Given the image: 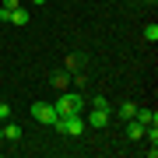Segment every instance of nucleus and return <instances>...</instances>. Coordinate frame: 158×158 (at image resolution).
Listing matches in <instances>:
<instances>
[{
  "mask_svg": "<svg viewBox=\"0 0 158 158\" xmlns=\"http://www.w3.org/2000/svg\"><path fill=\"white\" fill-rule=\"evenodd\" d=\"M144 39H148V42H158V25H155V21L144 28Z\"/></svg>",
  "mask_w": 158,
  "mask_h": 158,
  "instance_id": "12",
  "label": "nucleus"
},
{
  "mask_svg": "<svg viewBox=\"0 0 158 158\" xmlns=\"http://www.w3.org/2000/svg\"><path fill=\"white\" fill-rule=\"evenodd\" d=\"M32 4H35V7H42V4H46V0H32Z\"/></svg>",
  "mask_w": 158,
  "mask_h": 158,
  "instance_id": "16",
  "label": "nucleus"
},
{
  "mask_svg": "<svg viewBox=\"0 0 158 158\" xmlns=\"http://www.w3.org/2000/svg\"><path fill=\"white\" fill-rule=\"evenodd\" d=\"M4 7H11V11H14V7H18V0H4Z\"/></svg>",
  "mask_w": 158,
  "mask_h": 158,
  "instance_id": "15",
  "label": "nucleus"
},
{
  "mask_svg": "<svg viewBox=\"0 0 158 158\" xmlns=\"http://www.w3.org/2000/svg\"><path fill=\"white\" fill-rule=\"evenodd\" d=\"M53 127H56L63 137H81L88 123L81 119V113H74V116H56V123H53Z\"/></svg>",
  "mask_w": 158,
  "mask_h": 158,
  "instance_id": "2",
  "label": "nucleus"
},
{
  "mask_svg": "<svg viewBox=\"0 0 158 158\" xmlns=\"http://www.w3.org/2000/svg\"><path fill=\"white\" fill-rule=\"evenodd\" d=\"M91 106H95V109H109V102L102 98V95H95V98H91Z\"/></svg>",
  "mask_w": 158,
  "mask_h": 158,
  "instance_id": "14",
  "label": "nucleus"
},
{
  "mask_svg": "<svg viewBox=\"0 0 158 158\" xmlns=\"http://www.w3.org/2000/svg\"><path fill=\"white\" fill-rule=\"evenodd\" d=\"M134 119H137L144 130H148V127H158V113H155V109H137V113H134Z\"/></svg>",
  "mask_w": 158,
  "mask_h": 158,
  "instance_id": "6",
  "label": "nucleus"
},
{
  "mask_svg": "<svg viewBox=\"0 0 158 158\" xmlns=\"http://www.w3.org/2000/svg\"><path fill=\"white\" fill-rule=\"evenodd\" d=\"M0 141L18 144V141H21V127H18V123H4V127H0Z\"/></svg>",
  "mask_w": 158,
  "mask_h": 158,
  "instance_id": "5",
  "label": "nucleus"
},
{
  "mask_svg": "<svg viewBox=\"0 0 158 158\" xmlns=\"http://www.w3.org/2000/svg\"><path fill=\"white\" fill-rule=\"evenodd\" d=\"M4 119H11V106H7V102H0V123H4Z\"/></svg>",
  "mask_w": 158,
  "mask_h": 158,
  "instance_id": "13",
  "label": "nucleus"
},
{
  "mask_svg": "<svg viewBox=\"0 0 158 158\" xmlns=\"http://www.w3.org/2000/svg\"><path fill=\"white\" fill-rule=\"evenodd\" d=\"M127 137L130 141H144V127L137 123V119H127Z\"/></svg>",
  "mask_w": 158,
  "mask_h": 158,
  "instance_id": "8",
  "label": "nucleus"
},
{
  "mask_svg": "<svg viewBox=\"0 0 158 158\" xmlns=\"http://www.w3.org/2000/svg\"><path fill=\"white\" fill-rule=\"evenodd\" d=\"M56 116H74V113H85V95L77 91H60V98L53 102Z\"/></svg>",
  "mask_w": 158,
  "mask_h": 158,
  "instance_id": "1",
  "label": "nucleus"
},
{
  "mask_svg": "<svg viewBox=\"0 0 158 158\" xmlns=\"http://www.w3.org/2000/svg\"><path fill=\"white\" fill-rule=\"evenodd\" d=\"M81 63H85V56H81V53H70L67 56V70H77Z\"/></svg>",
  "mask_w": 158,
  "mask_h": 158,
  "instance_id": "11",
  "label": "nucleus"
},
{
  "mask_svg": "<svg viewBox=\"0 0 158 158\" xmlns=\"http://www.w3.org/2000/svg\"><path fill=\"white\" fill-rule=\"evenodd\" d=\"M32 119H39V123L53 127V123H56V109H53L49 102H32Z\"/></svg>",
  "mask_w": 158,
  "mask_h": 158,
  "instance_id": "3",
  "label": "nucleus"
},
{
  "mask_svg": "<svg viewBox=\"0 0 158 158\" xmlns=\"http://www.w3.org/2000/svg\"><path fill=\"white\" fill-rule=\"evenodd\" d=\"M53 88L67 91V88H70V70H56V74H53Z\"/></svg>",
  "mask_w": 158,
  "mask_h": 158,
  "instance_id": "9",
  "label": "nucleus"
},
{
  "mask_svg": "<svg viewBox=\"0 0 158 158\" xmlns=\"http://www.w3.org/2000/svg\"><path fill=\"white\" fill-rule=\"evenodd\" d=\"M134 113H137L134 102H123V106H119V116H123V119H134Z\"/></svg>",
  "mask_w": 158,
  "mask_h": 158,
  "instance_id": "10",
  "label": "nucleus"
},
{
  "mask_svg": "<svg viewBox=\"0 0 158 158\" xmlns=\"http://www.w3.org/2000/svg\"><path fill=\"white\" fill-rule=\"evenodd\" d=\"M109 119H113V109H95V106H91L85 123H88V127H95V130H102V127H109Z\"/></svg>",
  "mask_w": 158,
  "mask_h": 158,
  "instance_id": "4",
  "label": "nucleus"
},
{
  "mask_svg": "<svg viewBox=\"0 0 158 158\" xmlns=\"http://www.w3.org/2000/svg\"><path fill=\"white\" fill-rule=\"evenodd\" d=\"M148 4H151V7H155V0H148Z\"/></svg>",
  "mask_w": 158,
  "mask_h": 158,
  "instance_id": "17",
  "label": "nucleus"
},
{
  "mask_svg": "<svg viewBox=\"0 0 158 158\" xmlns=\"http://www.w3.org/2000/svg\"><path fill=\"white\" fill-rule=\"evenodd\" d=\"M28 21H32V14H28V11H25V7H21V4H18V7H14V11H11V25H18V28H25V25H28Z\"/></svg>",
  "mask_w": 158,
  "mask_h": 158,
  "instance_id": "7",
  "label": "nucleus"
}]
</instances>
